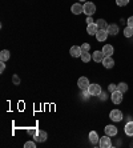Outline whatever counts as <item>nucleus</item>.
Returning <instances> with one entry per match:
<instances>
[{"label": "nucleus", "mask_w": 133, "mask_h": 148, "mask_svg": "<svg viewBox=\"0 0 133 148\" xmlns=\"http://www.w3.org/2000/svg\"><path fill=\"white\" fill-rule=\"evenodd\" d=\"M99 144H100V147H101V148H110V147H112V140H110V136L105 135V136L100 138Z\"/></svg>", "instance_id": "obj_5"}, {"label": "nucleus", "mask_w": 133, "mask_h": 148, "mask_svg": "<svg viewBox=\"0 0 133 148\" xmlns=\"http://www.w3.org/2000/svg\"><path fill=\"white\" fill-rule=\"evenodd\" d=\"M124 36H125V38H132L133 36V28L126 25L125 29H124Z\"/></svg>", "instance_id": "obj_22"}, {"label": "nucleus", "mask_w": 133, "mask_h": 148, "mask_svg": "<svg viewBox=\"0 0 133 148\" xmlns=\"http://www.w3.org/2000/svg\"><path fill=\"white\" fill-rule=\"evenodd\" d=\"M83 10H84V14H85L87 16H92L96 12V5L92 1H85V3L83 4Z\"/></svg>", "instance_id": "obj_1"}, {"label": "nucleus", "mask_w": 133, "mask_h": 148, "mask_svg": "<svg viewBox=\"0 0 133 148\" xmlns=\"http://www.w3.org/2000/svg\"><path fill=\"white\" fill-rule=\"evenodd\" d=\"M83 96H84V97H89V96H91L89 91L88 90H84V91H83Z\"/></svg>", "instance_id": "obj_33"}, {"label": "nucleus", "mask_w": 133, "mask_h": 148, "mask_svg": "<svg viewBox=\"0 0 133 148\" xmlns=\"http://www.w3.org/2000/svg\"><path fill=\"white\" fill-rule=\"evenodd\" d=\"M106 31H108L109 35H112V36H116V35L119 34V25L117 24H109L108 28H106Z\"/></svg>", "instance_id": "obj_17"}, {"label": "nucleus", "mask_w": 133, "mask_h": 148, "mask_svg": "<svg viewBox=\"0 0 133 148\" xmlns=\"http://www.w3.org/2000/svg\"><path fill=\"white\" fill-rule=\"evenodd\" d=\"M69 53H71L73 58H80V56H81V53H83L81 45H73V47H71Z\"/></svg>", "instance_id": "obj_8"}, {"label": "nucleus", "mask_w": 133, "mask_h": 148, "mask_svg": "<svg viewBox=\"0 0 133 148\" xmlns=\"http://www.w3.org/2000/svg\"><path fill=\"white\" fill-rule=\"evenodd\" d=\"M5 62H0V73L4 72V69H5V64H4Z\"/></svg>", "instance_id": "obj_32"}, {"label": "nucleus", "mask_w": 133, "mask_h": 148, "mask_svg": "<svg viewBox=\"0 0 133 148\" xmlns=\"http://www.w3.org/2000/svg\"><path fill=\"white\" fill-rule=\"evenodd\" d=\"M12 83H14L15 86H19V84H20V77L17 75H14L12 76Z\"/></svg>", "instance_id": "obj_25"}, {"label": "nucleus", "mask_w": 133, "mask_h": 148, "mask_svg": "<svg viewBox=\"0 0 133 148\" xmlns=\"http://www.w3.org/2000/svg\"><path fill=\"white\" fill-rule=\"evenodd\" d=\"M80 58H81V60H83L84 63H88V62H91L92 56H91V53H89V52H83Z\"/></svg>", "instance_id": "obj_21"}, {"label": "nucleus", "mask_w": 133, "mask_h": 148, "mask_svg": "<svg viewBox=\"0 0 133 148\" xmlns=\"http://www.w3.org/2000/svg\"><path fill=\"white\" fill-rule=\"evenodd\" d=\"M102 66H104V68H106V69L113 68V67H115V60H113L112 56H105L104 60H102Z\"/></svg>", "instance_id": "obj_7"}, {"label": "nucleus", "mask_w": 133, "mask_h": 148, "mask_svg": "<svg viewBox=\"0 0 133 148\" xmlns=\"http://www.w3.org/2000/svg\"><path fill=\"white\" fill-rule=\"evenodd\" d=\"M104 53H102V51H95L93 52V60H95L96 63H102V60H104Z\"/></svg>", "instance_id": "obj_18"}, {"label": "nucleus", "mask_w": 133, "mask_h": 148, "mask_svg": "<svg viewBox=\"0 0 133 148\" xmlns=\"http://www.w3.org/2000/svg\"><path fill=\"white\" fill-rule=\"evenodd\" d=\"M87 23H88V24H92V23H93V19H92V16H88V17H87Z\"/></svg>", "instance_id": "obj_34"}, {"label": "nucleus", "mask_w": 133, "mask_h": 148, "mask_svg": "<svg viewBox=\"0 0 133 148\" xmlns=\"http://www.w3.org/2000/svg\"><path fill=\"white\" fill-rule=\"evenodd\" d=\"M108 36H109V34H108L106 29H99L97 34H96V39L99 41H105L108 39Z\"/></svg>", "instance_id": "obj_9"}, {"label": "nucleus", "mask_w": 133, "mask_h": 148, "mask_svg": "<svg viewBox=\"0 0 133 148\" xmlns=\"http://www.w3.org/2000/svg\"><path fill=\"white\" fill-rule=\"evenodd\" d=\"M96 24H97V27H99V29H106L108 28V23H106L104 19H99V20L96 21Z\"/></svg>", "instance_id": "obj_20"}, {"label": "nucleus", "mask_w": 133, "mask_h": 148, "mask_svg": "<svg viewBox=\"0 0 133 148\" xmlns=\"http://www.w3.org/2000/svg\"><path fill=\"white\" fill-rule=\"evenodd\" d=\"M38 131H39L38 128H31V130H28V134H31L32 136H35V135L38 134Z\"/></svg>", "instance_id": "obj_30"}, {"label": "nucleus", "mask_w": 133, "mask_h": 148, "mask_svg": "<svg viewBox=\"0 0 133 148\" xmlns=\"http://www.w3.org/2000/svg\"><path fill=\"white\" fill-rule=\"evenodd\" d=\"M89 86H91V83H89L88 77H84V76L78 77V80H77V87H78V88H80L81 91L88 90Z\"/></svg>", "instance_id": "obj_2"}, {"label": "nucleus", "mask_w": 133, "mask_h": 148, "mask_svg": "<svg viewBox=\"0 0 133 148\" xmlns=\"http://www.w3.org/2000/svg\"><path fill=\"white\" fill-rule=\"evenodd\" d=\"M110 99H112L113 104H120L121 101H123V92H121V91H119V90H116L115 92H112Z\"/></svg>", "instance_id": "obj_6"}, {"label": "nucleus", "mask_w": 133, "mask_h": 148, "mask_svg": "<svg viewBox=\"0 0 133 148\" xmlns=\"http://www.w3.org/2000/svg\"><path fill=\"white\" fill-rule=\"evenodd\" d=\"M24 147L25 148H35L36 147V143H35V141H27V143L24 144Z\"/></svg>", "instance_id": "obj_27"}, {"label": "nucleus", "mask_w": 133, "mask_h": 148, "mask_svg": "<svg viewBox=\"0 0 133 148\" xmlns=\"http://www.w3.org/2000/svg\"><path fill=\"white\" fill-rule=\"evenodd\" d=\"M116 4L119 7H125L129 4V0H116Z\"/></svg>", "instance_id": "obj_24"}, {"label": "nucleus", "mask_w": 133, "mask_h": 148, "mask_svg": "<svg viewBox=\"0 0 133 148\" xmlns=\"http://www.w3.org/2000/svg\"><path fill=\"white\" fill-rule=\"evenodd\" d=\"M123 112L120 110H113L110 111V114H109V119L112 121H121L123 120Z\"/></svg>", "instance_id": "obj_3"}, {"label": "nucleus", "mask_w": 133, "mask_h": 148, "mask_svg": "<svg viewBox=\"0 0 133 148\" xmlns=\"http://www.w3.org/2000/svg\"><path fill=\"white\" fill-rule=\"evenodd\" d=\"M105 135H108V136H116L117 135V127H115V125H112V124H109V125H106L105 127Z\"/></svg>", "instance_id": "obj_12"}, {"label": "nucleus", "mask_w": 133, "mask_h": 148, "mask_svg": "<svg viewBox=\"0 0 133 148\" xmlns=\"http://www.w3.org/2000/svg\"><path fill=\"white\" fill-rule=\"evenodd\" d=\"M124 132H125V135H128V136H133V120L128 121V123L125 124Z\"/></svg>", "instance_id": "obj_16"}, {"label": "nucleus", "mask_w": 133, "mask_h": 148, "mask_svg": "<svg viewBox=\"0 0 133 148\" xmlns=\"http://www.w3.org/2000/svg\"><path fill=\"white\" fill-rule=\"evenodd\" d=\"M47 136H48L47 132H45V131H40V130H39L38 134L33 136V139H35L36 141H40V143H43V141L47 140Z\"/></svg>", "instance_id": "obj_11"}, {"label": "nucleus", "mask_w": 133, "mask_h": 148, "mask_svg": "<svg viewBox=\"0 0 133 148\" xmlns=\"http://www.w3.org/2000/svg\"><path fill=\"white\" fill-rule=\"evenodd\" d=\"M71 11H72V14H73V15H80V14H83V12H84V10H83V4H80V3L72 4Z\"/></svg>", "instance_id": "obj_10"}, {"label": "nucleus", "mask_w": 133, "mask_h": 148, "mask_svg": "<svg viewBox=\"0 0 133 148\" xmlns=\"http://www.w3.org/2000/svg\"><path fill=\"white\" fill-rule=\"evenodd\" d=\"M126 24H128V27H132V28H133V16L128 17V21H126Z\"/></svg>", "instance_id": "obj_31"}, {"label": "nucleus", "mask_w": 133, "mask_h": 148, "mask_svg": "<svg viewBox=\"0 0 133 148\" xmlns=\"http://www.w3.org/2000/svg\"><path fill=\"white\" fill-rule=\"evenodd\" d=\"M102 53H104V56H112L113 52H115V49H113V47L110 44H105L104 47H102Z\"/></svg>", "instance_id": "obj_15"}, {"label": "nucleus", "mask_w": 133, "mask_h": 148, "mask_svg": "<svg viewBox=\"0 0 133 148\" xmlns=\"http://www.w3.org/2000/svg\"><path fill=\"white\" fill-rule=\"evenodd\" d=\"M81 49H83V52H89V49H91V45H89L88 43H83Z\"/></svg>", "instance_id": "obj_26"}, {"label": "nucleus", "mask_w": 133, "mask_h": 148, "mask_svg": "<svg viewBox=\"0 0 133 148\" xmlns=\"http://www.w3.org/2000/svg\"><path fill=\"white\" fill-rule=\"evenodd\" d=\"M97 31H99V27H97V24H96V23L88 24V27H87V32H88V35H91V36L96 35V34H97Z\"/></svg>", "instance_id": "obj_14"}, {"label": "nucleus", "mask_w": 133, "mask_h": 148, "mask_svg": "<svg viewBox=\"0 0 133 148\" xmlns=\"http://www.w3.org/2000/svg\"><path fill=\"white\" fill-rule=\"evenodd\" d=\"M80 1H87V0H80Z\"/></svg>", "instance_id": "obj_35"}, {"label": "nucleus", "mask_w": 133, "mask_h": 148, "mask_svg": "<svg viewBox=\"0 0 133 148\" xmlns=\"http://www.w3.org/2000/svg\"><path fill=\"white\" fill-rule=\"evenodd\" d=\"M100 100H102V101H105L106 99H108V95H106V92H101L100 93Z\"/></svg>", "instance_id": "obj_29"}, {"label": "nucleus", "mask_w": 133, "mask_h": 148, "mask_svg": "<svg viewBox=\"0 0 133 148\" xmlns=\"http://www.w3.org/2000/svg\"><path fill=\"white\" fill-rule=\"evenodd\" d=\"M88 91H89V93H91V96H100V93L102 92V90H101V87L99 86V84H91L89 86V88H88Z\"/></svg>", "instance_id": "obj_4"}, {"label": "nucleus", "mask_w": 133, "mask_h": 148, "mask_svg": "<svg viewBox=\"0 0 133 148\" xmlns=\"http://www.w3.org/2000/svg\"><path fill=\"white\" fill-rule=\"evenodd\" d=\"M117 90L121 91L123 93H125L126 91H128V84H126V83H119V84H117Z\"/></svg>", "instance_id": "obj_23"}, {"label": "nucleus", "mask_w": 133, "mask_h": 148, "mask_svg": "<svg viewBox=\"0 0 133 148\" xmlns=\"http://www.w3.org/2000/svg\"><path fill=\"white\" fill-rule=\"evenodd\" d=\"M89 141H91L93 145L99 144L100 138H99V135H97V132H96V131H91V132H89Z\"/></svg>", "instance_id": "obj_13"}, {"label": "nucleus", "mask_w": 133, "mask_h": 148, "mask_svg": "<svg viewBox=\"0 0 133 148\" xmlns=\"http://www.w3.org/2000/svg\"><path fill=\"white\" fill-rule=\"evenodd\" d=\"M116 90H117V84H113V83H112V84H109V86H108V91H109L110 93L115 92Z\"/></svg>", "instance_id": "obj_28"}, {"label": "nucleus", "mask_w": 133, "mask_h": 148, "mask_svg": "<svg viewBox=\"0 0 133 148\" xmlns=\"http://www.w3.org/2000/svg\"><path fill=\"white\" fill-rule=\"evenodd\" d=\"M10 51L8 49H3V51L0 52V60L1 62H8V59H10Z\"/></svg>", "instance_id": "obj_19"}]
</instances>
